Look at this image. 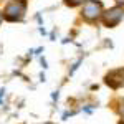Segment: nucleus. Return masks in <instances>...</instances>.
Returning <instances> with one entry per match:
<instances>
[{
  "label": "nucleus",
  "mask_w": 124,
  "mask_h": 124,
  "mask_svg": "<svg viewBox=\"0 0 124 124\" xmlns=\"http://www.w3.org/2000/svg\"><path fill=\"white\" fill-rule=\"evenodd\" d=\"M83 17L88 20H96L101 13H103V5L101 2H96V0H88L85 2V7H83Z\"/></svg>",
  "instance_id": "obj_2"
},
{
  "label": "nucleus",
  "mask_w": 124,
  "mask_h": 124,
  "mask_svg": "<svg viewBox=\"0 0 124 124\" xmlns=\"http://www.w3.org/2000/svg\"><path fill=\"white\" fill-rule=\"evenodd\" d=\"M106 83L113 88H119L124 85V70H114L106 76Z\"/></svg>",
  "instance_id": "obj_4"
},
{
  "label": "nucleus",
  "mask_w": 124,
  "mask_h": 124,
  "mask_svg": "<svg viewBox=\"0 0 124 124\" xmlns=\"http://www.w3.org/2000/svg\"><path fill=\"white\" fill-rule=\"evenodd\" d=\"M117 3H121V5H124V0H116Z\"/></svg>",
  "instance_id": "obj_6"
},
{
  "label": "nucleus",
  "mask_w": 124,
  "mask_h": 124,
  "mask_svg": "<svg viewBox=\"0 0 124 124\" xmlns=\"http://www.w3.org/2000/svg\"><path fill=\"white\" fill-rule=\"evenodd\" d=\"M25 10H27L25 0H12L8 5L5 7V10H3V17L8 22H17V20L23 18Z\"/></svg>",
  "instance_id": "obj_1"
},
{
  "label": "nucleus",
  "mask_w": 124,
  "mask_h": 124,
  "mask_svg": "<svg viewBox=\"0 0 124 124\" xmlns=\"http://www.w3.org/2000/svg\"><path fill=\"white\" fill-rule=\"evenodd\" d=\"M124 17V10L123 8H111L103 13V22H104L106 27H116Z\"/></svg>",
  "instance_id": "obj_3"
},
{
  "label": "nucleus",
  "mask_w": 124,
  "mask_h": 124,
  "mask_svg": "<svg viewBox=\"0 0 124 124\" xmlns=\"http://www.w3.org/2000/svg\"><path fill=\"white\" fill-rule=\"evenodd\" d=\"M68 5H71V7H75V5H79V3H83V2H86V0H65Z\"/></svg>",
  "instance_id": "obj_5"
},
{
  "label": "nucleus",
  "mask_w": 124,
  "mask_h": 124,
  "mask_svg": "<svg viewBox=\"0 0 124 124\" xmlns=\"http://www.w3.org/2000/svg\"><path fill=\"white\" fill-rule=\"evenodd\" d=\"M0 20H2V13H0Z\"/></svg>",
  "instance_id": "obj_8"
},
{
  "label": "nucleus",
  "mask_w": 124,
  "mask_h": 124,
  "mask_svg": "<svg viewBox=\"0 0 124 124\" xmlns=\"http://www.w3.org/2000/svg\"><path fill=\"white\" fill-rule=\"evenodd\" d=\"M123 104H124V101H123ZM121 113H123V116H124V106H123V109H121Z\"/></svg>",
  "instance_id": "obj_7"
}]
</instances>
